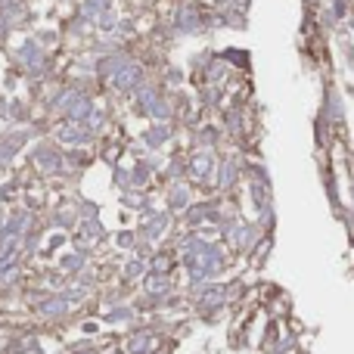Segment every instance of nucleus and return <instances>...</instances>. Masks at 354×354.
<instances>
[{
  "label": "nucleus",
  "instance_id": "obj_1",
  "mask_svg": "<svg viewBox=\"0 0 354 354\" xmlns=\"http://www.w3.org/2000/svg\"><path fill=\"white\" fill-rule=\"evenodd\" d=\"M351 28H354V16H351Z\"/></svg>",
  "mask_w": 354,
  "mask_h": 354
}]
</instances>
